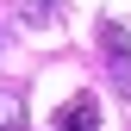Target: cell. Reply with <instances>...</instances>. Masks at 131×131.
<instances>
[{
    "instance_id": "cell-1",
    "label": "cell",
    "mask_w": 131,
    "mask_h": 131,
    "mask_svg": "<svg viewBox=\"0 0 131 131\" xmlns=\"http://www.w3.org/2000/svg\"><path fill=\"white\" fill-rule=\"evenodd\" d=\"M100 50H106V62H112V81L131 94V31H125L119 19H106V25H100Z\"/></svg>"
},
{
    "instance_id": "cell-2",
    "label": "cell",
    "mask_w": 131,
    "mask_h": 131,
    "mask_svg": "<svg viewBox=\"0 0 131 131\" xmlns=\"http://www.w3.org/2000/svg\"><path fill=\"white\" fill-rule=\"evenodd\" d=\"M56 131H100V100H94V94H75V100H62Z\"/></svg>"
},
{
    "instance_id": "cell-3",
    "label": "cell",
    "mask_w": 131,
    "mask_h": 131,
    "mask_svg": "<svg viewBox=\"0 0 131 131\" xmlns=\"http://www.w3.org/2000/svg\"><path fill=\"white\" fill-rule=\"evenodd\" d=\"M0 131H25V100H19V88H0Z\"/></svg>"
}]
</instances>
